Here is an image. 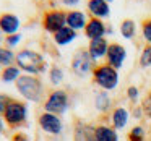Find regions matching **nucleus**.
Returning <instances> with one entry per match:
<instances>
[{"mask_svg":"<svg viewBox=\"0 0 151 141\" xmlns=\"http://www.w3.org/2000/svg\"><path fill=\"white\" fill-rule=\"evenodd\" d=\"M17 67L23 72H26V75L37 76L47 70V62L36 50L23 49L17 54Z\"/></svg>","mask_w":151,"mask_h":141,"instance_id":"f257e3e1","label":"nucleus"},{"mask_svg":"<svg viewBox=\"0 0 151 141\" xmlns=\"http://www.w3.org/2000/svg\"><path fill=\"white\" fill-rule=\"evenodd\" d=\"M17 89L26 101L31 102H41L44 96V86L37 76L34 75H21L17 79Z\"/></svg>","mask_w":151,"mask_h":141,"instance_id":"f03ea898","label":"nucleus"},{"mask_svg":"<svg viewBox=\"0 0 151 141\" xmlns=\"http://www.w3.org/2000/svg\"><path fill=\"white\" fill-rule=\"evenodd\" d=\"M93 81L96 86L101 88V91H114L119 86V70L112 68L107 63H102V65H96L93 70Z\"/></svg>","mask_w":151,"mask_h":141,"instance_id":"7ed1b4c3","label":"nucleus"},{"mask_svg":"<svg viewBox=\"0 0 151 141\" xmlns=\"http://www.w3.org/2000/svg\"><path fill=\"white\" fill-rule=\"evenodd\" d=\"M26 118H28V107H26V104L12 99V101L8 102L7 109H5V114H4L5 123H7L8 127L15 128V127L23 125L24 122H26Z\"/></svg>","mask_w":151,"mask_h":141,"instance_id":"20e7f679","label":"nucleus"},{"mask_svg":"<svg viewBox=\"0 0 151 141\" xmlns=\"http://www.w3.org/2000/svg\"><path fill=\"white\" fill-rule=\"evenodd\" d=\"M68 104H70V99L67 91L63 89H55L52 91L49 96H47L46 102H44V110L50 112V114H55V115H62L68 110Z\"/></svg>","mask_w":151,"mask_h":141,"instance_id":"39448f33","label":"nucleus"},{"mask_svg":"<svg viewBox=\"0 0 151 141\" xmlns=\"http://www.w3.org/2000/svg\"><path fill=\"white\" fill-rule=\"evenodd\" d=\"M94 70V62L86 49H78L72 59V72L78 78H85Z\"/></svg>","mask_w":151,"mask_h":141,"instance_id":"423d86ee","label":"nucleus"},{"mask_svg":"<svg viewBox=\"0 0 151 141\" xmlns=\"http://www.w3.org/2000/svg\"><path fill=\"white\" fill-rule=\"evenodd\" d=\"M42 24H44V29L50 34H55L57 31H60L62 28L67 26V13L60 10H52V11H47L44 15V20H42Z\"/></svg>","mask_w":151,"mask_h":141,"instance_id":"0eeeda50","label":"nucleus"},{"mask_svg":"<svg viewBox=\"0 0 151 141\" xmlns=\"http://www.w3.org/2000/svg\"><path fill=\"white\" fill-rule=\"evenodd\" d=\"M39 127L42 128L46 133L49 135H60L63 130V125H62V120H60L59 115L55 114H50V112H44V114L39 115Z\"/></svg>","mask_w":151,"mask_h":141,"instance_id":"6e6552de","label":"nucleus"},{"mask_svg":"<svg viewBox=\"0 0 151 141\" xmlns=\"http://www.w3.org/2000/svg\"><path fill=\"white\" fill-rule=\"evenodd\" d=\"M125 59H127V50H125L124 46L115 44V42L109 44L107 54H106V63L107 65H111L112 68L119 70V68H122Z\"/></svg>","mask_w":151,"mask_h":141,"instance_id":"1a4fd4ad","label":"nucleus"},{"mask_svg":"<svg viewBox=\"0 0 151 141\" xmlns=\"http://www.w3.org/2000/svg\"><path fill=\"white\" fill-rule=\"evenodd\" d=\"M106 33H107V28L102 23V20H99V18H91V20H88V23H86V26H85V34L89 41L101 39V37L106 36Z\"/></svg>","mask_w":151,"mask_h":141,"instance_id":"9d476101","label":"nucleus"},{"mask_svg":"<svg viewBox=\"0 0 151 141\" xmlns=\"http://www.w3.org/2000/svg\"><path fill=\"white\" fill-rule=\"evenodd\" d=\"M73 141H96L94 127L78 120L73 128Z\"/></svg>","mask_w":151,"mask_h":141,"instance_id":"9b49d317","label":"nucleus"},{"mask_svg":"<svg viewBox=\"0 0 151 141\" xmlns=\"http://www.w3.org/2000/svg\"><path fill=\"white\" fill-rule=\"evenodd\" d=\"M107 49H109V42H107V39H106V37L89 41L88 52H89V55H91L93 62H98V60L104 59L106 54H107Z\"/></svg>","mask_w":151,"mask_h":141,"instance_id":"f8f14e48","label":"nucleus"},{"mask_svg":"<svg viewBox=\"0 0 151 141\" xmlns=\"http://www.w3.org/2000/svg\"><path fill=\"white\" fill-rule=\"evenodd\" d=\"M20 29V20L17 15L13 13H5L0 16V31L7 36L10 34H17Z\"/></svg>","mask_w":151,"mask_h":141,"instance_id":"ddd939ff","label":"nucleus"},{"mask_svg":"<svg viewBox=\"0 0 151 141\" xmlns=\"http://www.w3.org/2000/svg\"><path fill=\"white\" fill-rule=\"evenodd\" d=\"M128 118H130V114L125 107H115L114 110L111 112V127L115 128V130H122V128L127 127Z\"/></svg>","mask_w":151,"mask_h":141,"instance_id":"4468645a","label":"nucleus"},{"mask_svg":"<svg viewBox=\"0 0 151 141\" xmlns=\"http://www.w3.org/2000/svg\"><path fill=\"white\" fill-rule=\"evenodd\" d=\"M88 10L89 13L93 15V18H107L109 13H111V8H109V4L106 0H89L88 2Z\"/></svg>","mask_w":151,"mask_h":141,"instance_id":"2eb2a0df","label":"nucleus"},{"mask_svg":"<svg viewBox=\"0 0 151 141\" xmlns=\"http://www.w3.org/2000/svg\"><path fill=\"white\" fill-rule=\"evenodd\" d=\"M94 136H96V141H119L117 130L109 127V125L94 127Z\"/></svg>","mask_w":151,"mask_h":141,"instance_id":"dca6fc26","label":"nucleus"},{"mask_svg":"<svg viewBox=\"0 0 151 141\" xmlns=\"http://www.w3.org/2000/svg\"><path fill=\"white\" fill-rule=\"evenodd\" d=\"M94 107L99 114H107L112 109V101L107 91H99L94 96Z\"/></svg>","mask_w":151,"mask_h":141,"instance_id":"f3484780","label":"nucleus"},{"mask_svg":"<svg viewBox=\"0 0 151 141\" xmlns=\"http://www.w3.org/2000/svg\"><path fill=\"white\" fill-rule=\"evenodd\" d=\"M86 16L85 13H81V11H70V13H67V26L72 28V29H85L86 26Z\"/></svg>","mask_w":151,"mask_h":141,"instance_id":"a211bd4d","label":"nucleus"},{"mask_svg":"<svg viewBox=\"0 0 151 141\" xmlns=\"http://www.w3.org/2000/svg\"><path fill=\"white\" fill-rule=\"evenodd\" d=\"M75 37H76V31L72 29V28H68V26L62 28L60 31H57V33L54 34V41H55L57 46H68Z\"/></svg>","mask_w":151,"mask_h":141,"instance_id":"6ab92c4d","label":"nucleus"},{"mask_svg":"<svg viewBox=\"0 0 151 141\" xmlns=\"http://www.w3.org/2000/svg\"><path fill=\"white\" fill-rule=\"evenodd\" d=\"M20 76H21L20 75V68L15 67V65L5 67V68L2 70V73H0V78H2L4 83H13V81H17Z\"/></svg>","mask_w":151,"mask_h":141,"instance_id":"aec40b11","label":"nucleus"},{"mask_svg":"<svg viewBox=\"0 0 151 141\" xmlns=\"http://www.w3.org/2000/svg\"><path fill=\"white\" fill-rule=\"evenodd\" d=\"M120 34L125 39H133L137 34V24L133 20H124L120 24Z\"/></svg>","mask_w":151,"mask_h":141,"instance_id":"412c9836","label":"nucleus"},{"mask_svg":"<svg viewBox=\"0 0 151 141\" xmlns=\"http://www.w3.org/2000/svg\"><path fill=\"white\" fill-rule=\"evenodd\" d=\"M13 62H17V54H13L10 49L0 47V67H12Z\"/></svg>","mask_w":151,"mask_h":141,"instance_id":"4be33fe9","label":"nucleus"},{"mask_svg":"<svg viewBox=\"0 0 151 141\" xmlns=\"http://www.w3.org/2000/svg\"><path fill=\"white\" fill-rule=\"evenodd\" d=\"M145 138H146V131H145V128L140 127V125H137V127H133L130 130L127 140L128 141H145Z\"/></svg>","mask_w":151,"mask_h":141,"instance_id":"5701e85b","label":"nucleus"},{"mask_svg":"<svg viewBox=\"0 0 151 141\" xmlns=\"http://www.w3.org/2000/svg\"><path fill=\"white\" fill-rule=\"evenodd\" d=\"M140 67L141 68H150L151 67V46L146 44L141 50V55H140Z\"/></svg>","mask_w":151,"mask_h":141,"instance_id":"b1692460","label":"nucleus"},{"mask_svg":"<svg viewBox=\"0 0 151 141\" xmlns=\"http://www.w3.org/2000/svg\"><path fill=\"white\" fill-rule=\"evenodd\" d=\"M49 81L52 83V84H60V83L63 81V72L62 68H59V67H52V68L49 70Z\"/></svg>","mask_w":151,"mask_h":141,"instance_id":"393cba45","label":"nucleus"},{"mask_svg":"<svg viewBox=\"0 0 151 141\" xmlns=\"http://www.w3.org/2000/svg\"><path fill=\"white\" fill-rule=\"evenodd\" d=\"M141 33H143L145 41L151 46V18H148L141 23Z\"/></svg>","mask_w":151,"mask_h":141,"instance_id":"a878e982","label":"nucleus"},{"mask_svg":"<svg viewBox=\"0 0 151 141\" xmlns=\"http://www.w3.org/2000/svg\"><path fill=\"white\" fill-rule=\"evenodd\" d=\"M141 110H143V114L146 115V117L151 118V92L143 99V102H141Z\"/></svg>","mask_w":151,"mask_h":141,"instance_id":"bb28decb","label":"nucleus"},{"mask_svg":"<svg viewBox=\"0 0 151 141\" xmlns=\"http://www.w3.org/2000/svg\"><path fill=\"white\" fill-rule=\"evenodd\" d=\"M20 41H21V36H20V33H17V34H10V36H7L5 42H7L8 47H15Z\"/></svg>","mask_w":151,"mask_h":141,"instance_id":"cd10ccee","label":"nucleus"},{"mask_svg":"<svg viewBox=\"0 0 151 141\" xmlns=\"http://www.w3.org/2000/svg\"><path fill=\"white\" fill-rule=\"evenodd\" d=\"M138 94H140V91H138L137 86H128L127 88V97L130 99L132 102H135L138 99Z\"/></svg>","mask_w":151,"mask_h":141,"instance_id":"c85d7f7f","label":"nucleus"},{"mask_svg":"<svg viewBox=\"0 0 151 141\" xmlns=\"http://www.w3.org/2000/svg\"><path fill=\"white\" fill-rule=\"evenodd\" d=\"M12 99L8 97V96H5V94H0V117L5 114V109H7V105H8V102H10Z\"/></svg>","mask_w":151,"mask_h":141,"instance_id":"c756f323","label":"nucleus"},{"mask_svg":"<svg viewBox=\"0 0 151 141\" xmlns=\"http://www.w3.org/2000/svg\"><path fill=\"white\" fill-rule=\"evenodd\" d=\"M12 140H13V141H29V138H28L24 133H15Z\"/></svg>","mask_w":151,"mask_h":141,"instance_id":"7c9ffc66","label":"nucleus"},{"mask_svg":"<svg viewBox=\"0 0 151 141\" xmlns=\"http://www.w3.org/2000/svg\"><path fill=\"white\" fill-rule=\"evenodd\" d=\"M63 5H68V7H75V5L80 4V0H62Z\"/></svg>","mask_w":151,"mask_h":141,"instance_id":"2f4dec72","label":"nucleus"},{"mask_svg":"<svg viewBox=\"0 0 151 141\" xmlns=\"http://www.w3.org/2000/svg\"><path fill=\"white\" fill-rule=\"evenodd\" d=\"M4 128H5V125H4V120H2V118H0V133H2V131H4Z\"/></svg>","mask_w":151,"mask_h":141,"instance_id":"473e14b6","label":"nucleus"},{"mask_svg":"<svg viewBox=\"0 0 151 141\" xmlns=\"http://www.w3.org/2000/svg\"><path fill=\"white\" fill-rule=\"evenodd\" d=\"M2 34H4V33H2V31H0V42H2Z\"/></svg>","mask_w":151,"mask_h":141,"instance_id":"72a5a7b5","label":"nucleus"},{"mask_svg":"<svg viewBox=\"0 0 151 141\" xmlns=\"http://www.w3.org/2000/svg\"><path fill=\"white\" fill-rule=\"evenodd\" d=\"M106 2H107V4H109V2H112V0H106Z\"/></svg>","mask_w":151,"mask_h":141,"instance_id":"f704fd0d","label":"nucleus"}]
</instances>
